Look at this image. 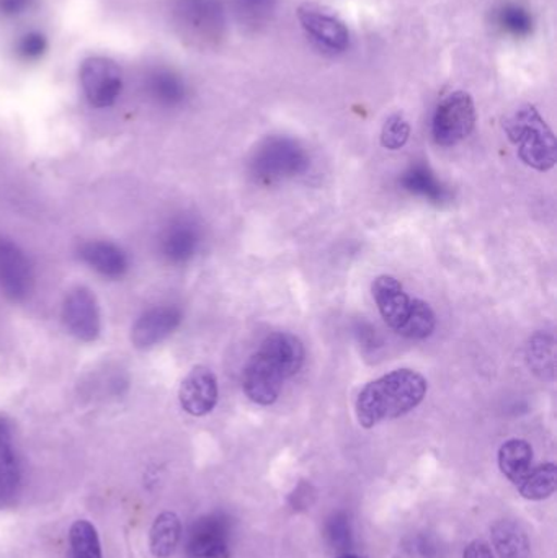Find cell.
I'll return each instance as SVG.
<instances>
[{
  "instance_id": "21",
  "label": "cell",
  "mask_w": 557,
  "mask_h": 558,
  "mask_svg": "<svg viewBox=\"0 0 557 558\" xmlns=\"http://www.w3.org/2000/svg\"><path fill=\"white\" fill-rule=\"evenodd\" d=\"M526 363L542 380L553 383L556 376V341L552 333L538 331L526 344Z\"/></svg>"
},
{
  "instance_id": "8",
  "label": "cell",
  "mask_w": 557,
  "mask_h": 558,
  "mask_svg": "<svg viewBox=\"0 0 557 558\" xmlns=\"http://www.w3.org/2000/svg\"><path fill=\"white\" fill-rule=\"evenodd\" d=\"M62 324L75 340L92 343L101 333V315L97 295L77 286L65 294L61 307Z\"/></svg>"
},
{
  "instance_id": "1",
  "label": "cell",
  "mask_w": 557,
  "mask_h": 558,
  "mask_svg": "<svg viewBox=\"0 0 557 558\" xmlns=\"http://www.w3.org/2000/svg\"><path fill=\"white\" fill-rule=\"evenodd\" d=\"M427 389V380L417 371H392L360 390L356 418L363 428H373L386 420L408 415L421 405Z\"/></svg>"
},
{
  "instance_id": "30",
  "label": "cell",
  "mask_w": 557,
  "mask_h": 558,
  "mask_svg": "<svg viewBox=\"0 0 557 558\" xmlns=\"http://www.w3.org/2000/svg\"><path fill=\"white\" fill-rule=\"evenodd\" d=\"M326 539L336 550H346L352 544V527L346 513H336L327 520Z\"/></svg>"
},
{
  "instance_id": "9",
  "label": "cell",
  "mask_w": 557,
  "mask_h": 558,
  "mask_svg": "<svg viewBox=\"0 0 557 558\" xmlns=\"http://www.w3.org/2000/svg\"><path fill=\"white\" fill-rule=\"evenodd\" d=\"M298 20L307 36L320 48L327 49L329 52H343L349 48V28L334 13L327 12L314 3H303L298 9Z\"/></svg>"
},
{
  "instance_id": "2",
  "label": "cell",
  "mask_w": 557,
  "mask_h": 558,
  "mask_svg": "<svg viewBox=\"0 0 557 558\" xmlns=\"http://www.w3.org/2000/svg\"><path fill=\"white\" fill-rule=\"evenodd\" d=\"M504 130L525 166L548 172L556 166L555 133L533 105H523L504 121Z\"/></svg>"
},
{
  "instance_id": "26",
  "label": "cell",
  "mask_w": 557,
  "mask_h": 558,
  "mask_svg": "<svg viewBox=\"0 0 557 558\" xmlns=\"http://www.w3.org/2000/svg\"><path fill=\"white\" fill-rule=\"evenodd\" d=\"M435 325H437V318H435V312L432 311L431 305L421 299H414L408 317L398 333L411 338V340H425L434 333Z\"/></svg>"
},
{
  "instance_id": "10",
  "label": "cell",
  "mask_w": 557,
  "mask_h": 558,
  "mask_svg": "<svg viewBox=\"0 0 557 558\" xmlns=\"http://www.w3.org/2000/svg\"><path fill=\"white\" fill-rule=\"evenodd\" d=\"M202 226L192 216H177L159 235V252L172 265H185L202 247Z\"/></svg>"
},
{
  "instance_id": "4",
  "label": "cell",
  "mask_w": 557,
  "mask_h": 558,
  "mask_svg": "<svg viewBox=\"0 0 557 558\" xmlns=\"http://www.w3.org/2000/svg\"><path fill=\"white\" fill-rule=\"evenodd\" d=\"M310 157L298 141L287 136L265 140L252 157V175L262 183H277L306 172Z\"/></svg>"
},
{
  "instance_id": "12",
  "label": "cell",
  "mask_w": 557,
  "mask_h": 558,
  "mask_svg": "<svg viewBox=\"0 0 557 558\" xmlns=\"http://www.w3.org/2000/svg\"><path fill=\"white\" fill-rule=\"evenodd\" d=\"M284 380L281 371L261 351L252 354L242 373L245 396L257 405H274L280 397Z\"/></svg>"
},
{
  "instance_id": "28",
  "label": "cell",
  "mask_w": 557,
  "mask_h": 558,
  "mask_svg": "<svg viewBox=\"0 0 557 558\" xmlns=\"http://www.w3.org/2000/svg\"><path fill=\"white\" fill-rule=\"evenodd\" d=\"M280 0H232L239 22L247 28L258 29L274 16Z\"/></svg>"
},
{
  "instance_id": "20",
  "label": "cell",
  "mask_w": 557,
  "mask_h": 558,
  "mask_svg": "<svg viewBox=\"0 0 557 558\" xmlns=\"http://www.w3.org/2000/svg\"><path fill=\"white\" fill-rule=\"evenodd\" d=\"M182 539V521L173 511H164L154 520L149 533L150 553L156 558L173 556Z\"/></svg>"
},
{
  "instance_id": "13",
  "label": "cell",
  "mask_w": 557,
  "mask_h": 558,
  "mask_svg": "<svg viewBox=\"0 0 557 558\" xmlns=\"http://www.w3.org/2000/svg\"><path fill=\"white\" fill-rule=\"evenodd\" d=\"M231 524L222 514H209L193 524L189 537L192 558H228Z\"/></svg>"
},
{
  "instance_id": "24",
  "label": "cell",
  "mask_w": 557,
  "mask_h": 558,
  "mask_svg": "<svg viewBox=\"0 0 557 558\" xmlns=\"http://www.w3.org/2000/svg\"><path fill=\"white\" fill-rule=\"evenodd\" d=\"M493 544L500 558H530L525 531L513 521H499L493 526Z\"/></svg>"
},
{
  "instance_id": "29",
  "label": "cell",
  "mask_w": 557,
  "mask_h": 558,
  "mask_svg": "<svg viewBox=\"0 0 557 558\" xmlns=\"http://www.w3.org/2000/svg\"><path fill=\"white\" fill-rule=\"evenodd\" d=\"M411 137V124L402 114H391L383 124L382 146L388 150H399Z\"/></svg>"
},
{
  "instance_id": "23",
  "label": "cell",
  "mask_w": 557,
  "mask_h": 558,
  "mask_svg": "<svg viewBox=\"0 0 557 558\" xmlns=\"http://www.w3.org/2000/svg\"><path fill=\"white\" fill-rule=\"evenodd\" d=\"M497 28L516 39L529 38L535 29V19L529 7L519 2L502 3L494 12Z\"/></svg>"
},
{
  "instance_id": "16",
  "label": "cell",
  "mask_w": 557,
  "mask_h": 558,
  "mask_svg": "<svg viewBox=\"0 0 557 558\" xmlns=\"http://www.w3.org/2000/svg\"><path fill=\"white\" fill-rule=\"evenodd\" d=\"M144 90L153 104L166 110H175L189 100V85L182 75L162 65L147 72L144 77Z\"/></svg>"
},
{
  "instance_id": "18",
  "label": "cell",
  "mask_w": 557,
  "mask_h": 558,
  "mask_svg": "<svg viewBox=\"0 0 557 558\" xmlns=\"http://www.w3.org/2000/svg\"><path fill=\"white\" fill-rule=\"evenodd\" d=\"M262 354L268 357L283 374L284 379H290L294 374L300 373L304 364L303 341L293 333L277 331L268 335L258 348Z\"/></svg>"
},
{
  "instance_id": "32",
  "label": "cell",
  "mask_w": 557,
  "mask_h": 558,
  "mask_svg": "<svg viewBox=\"0 0 557 558\" xmlns=\"http://www.w3.org/2000/svg\"><path fill=\"white\" fill-rule=\"evenodd\" d=\"M408 553L412 558H438L440 557V544L432 537L419 536L408 544Z\"/></svg>"
},
{
  "instance_id": "31",
  "label": "cell",
  "mask_w": 557,
  "mask_h": 558,
  "mask_svg": "<svg viewBox=\"0 0 557 558\" xmlns=\"http://www.w3.org/2000/svg\"><path fill=\"white\" fill-rule=\"evenodd\" d=\"M48 51V41L39 32H28L16 43V54L23 61H38Z\"/></svg>"
},
{
  "instance_id": "6",
  "label": "cell",
  "mask_w": 557,
  "mask_h": 558,
  "mask_svg": "<svg viewBox=\"0 0 557 558\" xmlns=\"http://www.w3.org/2000/svg\"><path fill=\"white\" fill-rule=\"evenodd\" d=\"M35 289V268L26 252L0 235V292L9 301L25 302Z\"/></svg>"
},
{
  "instance_id": "19",
  "label": "cell",
  "mask_w": 557,
  "mask_h": 558,
  "mask_svg": "<svg viewBox=\"0 0 557 558\" xmlns=\"http://www.w3.org/2000/svg\"><path fill=\"white\" fill-rule=\"evenodd\" d=\"M402 189L411 195L421 196L435 205H444L451 193L425 163H415L401 179Z\"/></svg>"
},
{
  "instance_id": "17",
  "label": "cell",
  "mask_w": 557,
  "mask_h": 558,
  "mask_svg": "<svg viewBox=\"0 0 557 558\" xmlns=\"http://www.w3.org/2000/svg\"><path fill=\"white\" fill-rule=\"evenodd\" d=\"M372 292L379 314L392 330L398 331L408 317L412 299L409 298L401 282L388 275H383L373 281Z\"/></svg>"
},
{
  "instance_id": "25",
  "label": "cell",
  "mask_w": 557,
  "mask_h": 558,
  "mask_svg": "<svg viewBox=\"0 0 557 558\" xmlns=\"http://www.w3.org/2000/svg\"><path fill=\"white\" fill-rule=\"evenodd\" d=\"M557 487V471L553 462L530 469L529 474L517 484L520 495L530 501H542L552 497Z\"/></svg>"
},
{
  "instance_id": "7",
  "label": "cell",
  "mask_w": 557,
  "mask_h": 558,
  "mask_svg": "<svg viewBox=\"0 0 557 558\" xmlns=\"http://www.w3.org/2000/svg\"><path fill=\"white\" fill-rule=\"evenodd\" d=\"M82 90L88 104L95 108H108L120 97L123 75L113 59L92 56L81 65Z\"/></svg>"
},
{
  "instance_id": "5",
  "label": "cell",
  "mask_w": 557,
  "mask_h": 558,
  "mask_svg": "<svg viewBox=\"0 0 557 558\" xmlns=\"http://www.w3.org/2000/svg\"><path fill=\"white\" fill-rule=\"evenodd\" d=\"M476 126V107L468 92L448 94L438 104L432 121L435 143L441 147H453L467 140Z\"/></svg>"
},
{
  "instance_id": "22",
  "label": "cell",
  "mask_w": 557,
  "mask_h": 558,
  "mask_svg": "<svg viewBox=\"0 0 557 558\" xmlns=\"http://www.w3.org/2000/svg\"><path fill=\"white\" fill-rule=\"evenodd\" d=\"M500 472L519 484L533 468V448L525 439H509L499 449Z\"/></svg>"
},
{
  "instance_id": "14",
  "label": "cell",
  "mask_w": 557,
  "mask_h": 558,
  "mask_svg": "<svg viewBox=\"0 0 557 558\" xmlns=\"http://www.w3.org/2000/svg\"><path fill=\"white\" fill-rule=\"evenodd\" d=\"M219 399L218 379L206 366H195L180 386L182 409L192 416H205L215 410Z\"/></svg>"
},
{
  "instance_id": "33",
  "label": "cell",
  "mask_w": 557,
  "mask_h": 558,
  "mask_svg": "<svg viewBox=\"0 0 557 558\" xmlns=\"http://www.w3.org/2000/svg\"><path fill=\"white\" fill-rule=\"evenodd\" d=\"M33 0H0V15L16 16L25 12Z\"/></svg>"
},
{
  "instance_id": "34",
  "label": "cell",
  "mask_w": 557,
  "mask_h": 558,
  "mask_svg": "<svg viewBox=\"0 0 557 558\" xmlns=\"http://www.w3.org/2000/svg\"><path fill=\"white\" fill-rule=\"evenodd\" d=\"M463 558H494L493 550L487 544L474 541L464 549Z\"/></svg>"
},
{
  "instance_id": "27",
  "label": "cell",
  "mask_w": 557,
  "mask_h": 558,
  "mask_svg": "<svg viewBox=\"0 0 557 558\" xmlns=\"http://www.w3.org/2000/svg\"><path fill=\"white\" fill-rule=\"evenodd\" d=\"M72 558H104L100 537L94 524L87 520H77L69 530Z\"/></svg>"
},
{
  "instance_id": "3",
  "label": "cell",
  "mask_w": 557,
  "mask_h": 558,
  "mask_svg": "<svg viewBox=\"0 0 557 558\" xmlns=\"http://www.w3.org/2000/svg\"><path fill=\"white\" fill-rule=\"evenodd\" d=\"M172 16L179 35L196 48H213L225 39L222 0H173Z\"/></svg>"
},
{
  "instance_id": "15",
  "label": "cell",
  "mask_w": 557,
  "mask_h": 558,
  "mask_svg": "<svg viewBox=\"0 0 557 558\" xmlns=\"http://www.w3.org/2000/svg\"><path fill=\"white\" fill-rule=\"evenodd\" d=\"M77 257L90 270L107 279H121L130 271V257L126 252L104 239L82 242L77 247Z\"/></svg>"
},
{
  "instance_id": "11",
  "label": "cell",
  "mask_w": 557,
  "mask_h": 558,
  "mask_svg": "<svg viewBox=\"0 0 557 558\" xmlns=\"http://www.w3.org/2000/svg\"><path fill=\"white\" fill-rule=\"evenodd\" d=\"M182 320V308L177 305H154L134 322L131 328V343L137 350H150L166 341L180 327Z\"/></svg>"
},
{
  "instance_id": "35",
  "label": "cell",
  "mask_w": 557,
  "mask_h": 558,
  "mask_svg": "<svg viewBox=\"0 0 557 558\" xmlns=\"http://www.w3.org/2000/svg\"><path fill=\"white\" fill-rule=\"evenodd\" d=\"M337 558H363V557L352 556V554H346V556H340V557H337Z\"/></svg>"
}]
</instances>
